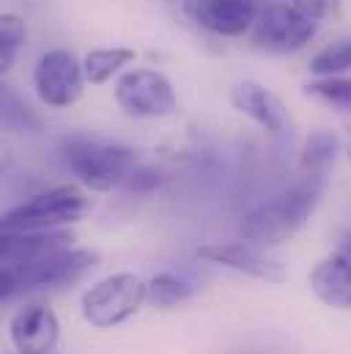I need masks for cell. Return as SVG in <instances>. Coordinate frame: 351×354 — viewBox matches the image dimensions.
<instances>
[{
	"label": "cell",
	"mask_w": 351,
	"mask_h": 354,
	"mask_svg": "<svg viewBox=\"0 0 351 354\" xmlns=\"http://www.w3.org/2000/svg\"><path fill=\"white\" fill-rule=\"evenodd\" d=\"M61 151L66 171L91 192H110L115 187H124L140 168L132 149L104 138L75 135L64 140Z\"/></svg>",
	"instance_id": "7a4b0ae2"
},
{
	"label": "cell",
	"mask_w": 351,
	"mask_h": 354,
	"mask_svg": "<svg viewBox=\"0 0 351 354\" xmlns=\"http://www.w3.org/2000/svg\"><path fill=\"white\" fill-rule=\"evenodd\" d=\"M83 61H77V55L69 50L44 53L33 69V88L47 107H72L83 96Z\"/></svg>",
	"instance_id": "ba28073f"
},
{
	"label": "cell",
	"mask_w": 351,
	"mask_h": 354,
	"mask_svg": "<svg viewBox=\"0 0 351 354\" xmlns=\"http://www.w3.org/2000/svg\"><path fill=\"white\" fill-rule=\"evenodd\" d=\"M305 93L310 99H319L330 107H338L343 113H351V77H316L305 86Z\"/></svg>",
	"instance_id": "d6986e66"
},
{
	"label": "cell",
	"mask_w": 351,
	"mask_h": 354,
	"mask_svg": "<svg viewBox=\"0 0 351 354\" xmlns=\"http://www.w3.org/2000/svg\"><path fill=\"white\" fill-rule=\"evenodd\" d=\"M253 44L274 55H288L302 50L316 36V19L307 17L294 3H269L258 11V19L250 30Z\"/></svg>",
	"instance_id": "8992f818"
},
{
	"label": "cell",
	"mask_w": 351,
	"mask_h": 354,
	"mask_svg": "<svg viewBox=\"0 0 351 354\" xmlns=\"http://www.w3.org/2000/svg\"><path fill=\"white\" fill-rule=\"evenodd\" d=\"M28 41V28L17 14H3L0 17V72H11L17 64L22 47Z\"/></svg>",
	"instance_id": "ac0fdd59"
},
{
	"label": "cell",
	"mask_w": 351,
	"mask_h": 354,
	"mask_svg": "<svg viewBox=\"0 0 351 354\" xmlns=\"http://www.w3.org/2000/svg\"><path fill=\"white\" fill-rule=\"evenodd\" d=\"M231 104L272 135H280L288 129V115H285L283 102L269 88H263L261 83H253V80L236 83L231 88Z\"/></svg>",
	"instance_id": "5bb4252c"
},
{
	"label": "cell",
	"mask_w": 351,
	"mask_h": 354,
	"mask_svg": "<svg viewBox=\"0 0 351 354\" xmlns=\"http://www.w3.org/2000/svg\"><path fill=\"white\" fill-rule=\"evenodd\" d=\"M198 259L209 264L234 269L239 274L256 277L263 283H283L285 280V266L274 259L261 253L256 245H242V242H209L198 248Z\"/></svg>",
	"instance_id": "30bf717a"
},
{
	"label": "cell",
	"mask_w": 351,
	"mask_h": 354,
	"mask_svg": "<svg viewBox=\"0 0 351 354\" xmlns=\"http://www.w3.org/2000/svg\"><path fill=\"white\" fill-rule=\"evenodd\" d=\"M313 294L338 310H351V234H343L338 245L310 272Z\"/></svg>",
	"instance_id": "9c48e42d"
},
{
	"label": "cell",
	"mask_w": 351,
	"mask_h": 354,
	"mask_svg": "<svg viewBox=\"0 0 351 354\" xmlns=\"http://www.w3.org/2000/svg\"><path fill=\"white\" fill-rule=\"evenodd\" d=\"M192 286L173 272H160L149 280V302L154 308H176L187 299H192Z\"/></svg>",
	"instance_id": "e0dca14e"
},
{
	"label": "cell",
	"mask_w": 351,
	"mask_h": 354,
	"mask_svg": "<svg viewBox=\"0 0 351 354\" xmlns=\"http://www.w3.org/2000/svg\"><path fill=\"white\" fill-rule=\"evenodd\" d=\"M189 19L217 36H245L258 19L256 0H195Z\"/></svg>",
	"instance_id": "7c38bea8"
},
{
	"label": "cell",
	"mask_w": 351,
	"mask_h": 354,
	"mask_svg": "<svg viewBox=\"0 0 351 354\" xmlns=\"http://www.w3.org/2000/svg\"><path fill=\"white\" fill-rule=\"evenodd\" d=\"M346 154H349V162H351V132H349V140H346Z\"/></svg>",
	"instance_id": "7402d4cb"
},
{
	"label": "cell",
	"mask_w": 351,
	"mask_h": 354,
	"mask_svg": "<svg viewBox=\"0 0 351 354\" xmlns=\"http://www.w3.org/2000/svg\"><path fill=\"white\" fill-rule=\"evenodd\" d=\"M75 234L66 228L55 231H3L0 261L3 264H25L33 259H44L50 253L72 248Z\"/></svg>",
	"instance_id": "4fadbf2b"
},
{
	"label": "cell",
	"mask_w": 351,
	"mask_h": 354,
	"mask_svg": "<svg viewBox=\"0 0 351 354\" xmlns=\"http://www.w3.org/2000/svg\"><path fill=\"white\" fill-rule=\"evenodd\" d=\"M135 58L137 55H135L132 47H99V50H91L83 58L86 80L91 86H102L113 75H118L124 66H129Z\"/></svg>",
	"instance_id": "2e32d148"
},
{
	"label": "cell",
	"mask_w": 351,
	"mask_h": 354,
	"mask_svg": "<svg viewBox=\"0 0 351 354\" xmlns=\"http://www.w3.org/2000/svg\"><path fill=\"white\" fill-rule=\"evenodd\" d=\"M351 69V41H335L330 47H324L321 53H316L310 58V72L316 77H338Z\"/></svg>",
	"instance_id": "ffe728a7"
},
{
	"label": "cell",
	"mask_w": 351,
	"mask_h": 354,
	"mask_svg": "<svg viewBox=\"0 0 351 354\" xmlns=\"http://www.w3.org/2000/svg\"><path fill=\"white\" fill-rule=\"evenodd\" d=\"M296 8H302L307 17H313L316 22L321 19H335L343 8V0H291Z\"/></svg>",
	"instance_id": "44dd1931"
},
{
	"label": "cell",
	"mask_w": 351,
	"mask_h": 354,
	"mask_svg": "<svg viewBox=\"0 0 351 354\" xmlns=\"http://www.w3.org/2000/svg\"><path fill=\"white\" fill-rule=\"evenodd\" d=\"M143 302H149V280L132 272H118L93 283L83 294L80 305H83V319L91 327L107 330L132 319L143 308Z\"/></svg>",
	"instance_id": "5b68a950"
},
{
	"label": "cell",
	"mask_w": 351,
	"mask_h": 354,
	"mask_svg": "<svg viewBox=\"0 0 351 354\" xmlns=\"http://www.w3.org/2000/svg\"><path fill=\"white\" fill-rule=\"evenodd\" d=\"M338 149H341V143L332 132H327V129L310 132L302 143V157H299L302 174L330 178V171L335 168V160H338Z\"/></svg>",
	"instance_id": "9a60e30c"
},
{
	"label": "cell",
	"mask_w": 351,
	"mask_h": 354,
	"mask_svg": "<svg viewBox=\"0 0 351 354\" xmlns=\"http://www.w3.org/2000/svg\"><path fill=\"white\" fill-rule=\"evenodd\" d=\"M93 209V201L77 184H61L30 195L3 214V231H55L80 223Z\"/></svg>",
	"instance_id": "277c9868"
},
{
	"label": "cell",
	"mask_w": 351,
	"mask_h": 354,
	"mask_svg": "<svg viewBox=\"0 0 351 354\" xmlns=\"http://www.w3.org/2000/svg\"><path fill=\"white\" fill-rule=\"evenodd\" d=\"M8 338L19 354H50L61 338L58 316L47 305H25L11 316Z\"/></svg>",
	"instance_id": "8fae6325"
},
{
	"label": "cell",
	"mask_w": 351,
	"mask_h": 354,
	"mask_svg": "<svg viewBox=\"0 0 351 354\" xmlns=\"http://www.w3.org/2000/svg\"><path fill=\"white\" fill-rule=\"evenodd\" d=\"M324 189H327V178L302 174L296 184H291L272 201L256 206L245 217L242 223L245 239L256 248H277L294 239L319 209Z\"/></svg>",
	"instance_id": "6da1fadb"
},
{
	"label": "cell",
	"mask_w": 351,
	"mask_h": 354,
	"mask_svg": "<svg viewBox=\"0 0 351 354\" xmlns=\"http://www.w3.org/2000/svg\"><path fill=\"white\" fill-rule=\"evenodd\" d=\"M115 102L132 118H168L178 110L173 83L157 69H129L115 83Z\"/></svg>",
	"instance_id": "52a82bcc"
},
{
	"label": "cell",
	"mask_w": 351,
	"mask_h": 354,
	"mask_svg": "<svg viewBox=\"0 0 351 354\" xmlns=\"http://www.w3.org/2000/svg\"><path fill=\"white\" fill-rule=\"evenodd\" d=\"M96 264H99V256L93 250H77V248H66V250H58V253H50L44 259H33L25 264H3L0 297L11 299L25 291L66 288L83 280Z\"/></svg>",
	"instance_id": "3957f363"
}]
</instances>
